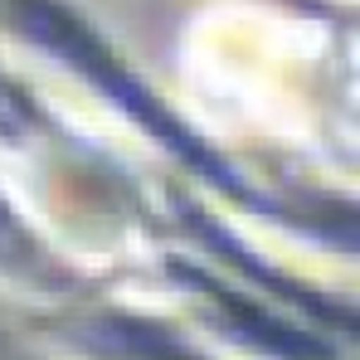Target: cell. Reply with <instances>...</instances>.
<instances>
[{"instance_id": "1", "label": "cell", "mask_w": 360, "mask_h": 360, "mask_svg": "<svg viewBox=\"0 0 360 360\" xmlns=\"http://www.w3.org/2000/svg\"><path fill=\"white\" fill-rule=\"evenodd\" d=\"M25 258H30V243L20 234V224L0 210V263H25Z\"/></svg>"}]
</instances>
